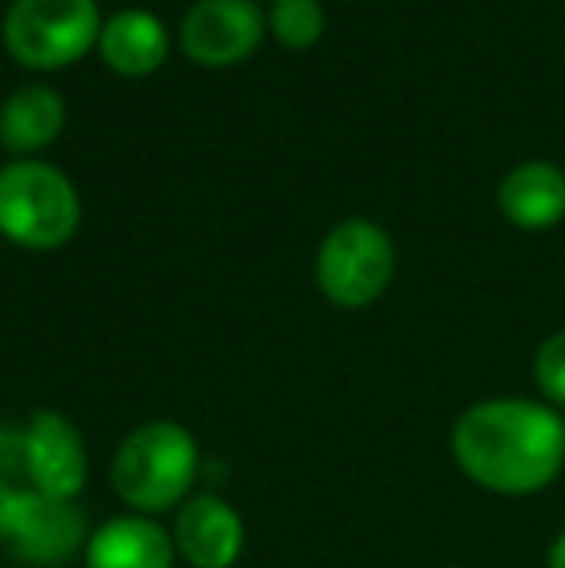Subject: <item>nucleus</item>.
<instances>
[{
    "label": "nucleus",
    "instance_id": "obj_1",
    "mask_svg": "<svg viewBox=\"0 0 565 568\" xmlns=\"http://www.w3.org/2000/svg\"><path fill=\"white\" fill-rule=\"evenodd\" d=\"M450 449L473 484L531 495L551 487L565 468V418L531 398H488L453 422Z\"/></svg>",
    "mask_w": 565,
    "mask_h": 568
},
{
    "label": "nucleus",
    "instance_id": "obj_2",
    "mask_svg": "<svg viewBox=\"0 0 565 568\" xmlns=\"http://www.w3.org/2000/svg\"><path fill=\"white\" fill-rule=\"evenodd\" d=\"M198 476L194 434L179 422H148L132 429L113 456V487L132 510L159 515L179 507Z\"/></svg>",
    "mask_w": 565,
    "mask_h": 568
},
{
    "label": "nucleus",
    "instance_id": "obj_3",
    "mask_svg": "<svg viewBox=\"0 0 565 568\" xmlns=\"http://www.w3.org/2000/svg\"><path fill=\"white\" fill-rule=\"evenodd\" d=\"M82 225L78 190L59 166L20 159L0 166V236L28 252H54Z\"/></svg>",
    "mask_w": 565,
    "mask_h": 568
},
{
    "label": "nucleus",
    "instance_id": "obj_4",
    "mask_svg": "<svg viewBox=\"0 0 565 568\" xmlns=\"http://www.w3.org/2000/svg\"><path fill=\"white\" fill-rule=\"evenodd\" d=\"M98 0H12L4 16V47L20 67H74L101 39Z\"/></svg>",
    "mask_w": 565,
    "mask_h": 568
},
{
    "label": "nucleus",
    "instance_id": "obj_5",
    "mask_svg": "<svg viewBox=\"0 0 565 568\" xmlns=\"http://www.w3.org/2000/svg\"><path fill=\"white\" fill-rule=\"evenodd\" d=\"M395 244L376 221H341L317 247V286L341 310H364L392 286Z\"/></svg>",
    "mask_w": 565,
    "mask_h": 568
},
{
    "label": "nucleus",
    "instance_id": "obj_6",
    "mask_svg": "<svg viewBox=\"0 0 565 568\" xmlns=\"http://www.w3.org/2000/svg\"><path fill=\"white\" fill-rule=\"evenodd\" d=\"M0 538L20 561L59 568L85 546V518L74 499H54L23 487L0 495Z\"/></svg>",
    "mask_w": 565,
    "mask_h": 568
},
{
    "label": "nucleus",
    "instance_id": "obj_7",
    "mask_svg": "<svg viewBox=\"0 0 565 568\" xmlns=\"http://www.w3.org/2000/svg\"><path fill=\"white\" fill-rule=\"evenodd\" d=\"M264 39V16L252 0H198L182 20V51L190 62L225 70L244 62Z\"/></svg>",
    "mask_w": 565,
    "mask_h": 568
},
{
    "label": "nucleus",
    "instance_id": "obj_8",
    "mask_svg": "<svg viewBox=\"0 0 565 568\" xmlns=\"http://www.w3.org/2000/svg\"><path fill=\"white\" fill-rule=\"evenodd\" d=\"M20 449L36 491L54 495V499H78L90 460H85V442L74 422L62 418L59 410H39L23 429Z\"/></svg>",
    "mask_w": 565,
    "mask_h": 568
},
{
    "label": "nucleus",
    "instance_id": "obj_9",
    "mask_svg": "<svg viewBox=\"0 0 565 568\" xmlns=\"http://www.w3.org/2000/svg\"><path fill=\"white\" fill-rule=\"evenodd\" d=\"M174 549L194 568H233L244 549V523L218 495H194L174 518Z\"/></svg>",
    "mask_w": 565,
    "mask_h": 568
},
{
    "label": "nucleus",
    "instance_id": "obj_10",
    "mask_svg": "<svg viewBox=\"0 0 565 568\" xmlns=\"http://www.w3.org/2000/svg\"><path fill=\"white\" fill-rule=\"evenodd\" d=\"M496 205L515 229H554L565 217V171L558 163H543V159L519 163L500 182Z\"/></svg>",
    "mask_w": 565,
    "mask_h": 568
},
{
    "label": "nucleus",
    "instance_id": "obj_11",
    "mask_svg": "<svg viewBox=\"0 0 565 568\" xmlns=\"http://www.w3.org/2000/svg\"><path fill=\"white\" fill-rule=\"evenodd\" d=\"M174 541L143 515L109 518L85 541V568H171Z\"/></svg>",
    "mask_w": 565,
    "mask_h": 568
},
{
    "label": "nucleus",
    "instance_id": "obj_12",
    "mask_svg": "<svg viewBox=\"0 0 565 568\" xmlns=\"http://www.w3.org/2000/svg\"><path fill=\"white\" fill-rule=\"evenodd\" d=\"M98 51H101V59H105V67L117 70V74L148 78L167 62L171 36H167L159 16L143 12V8H124V12L109 16V20L101 23Z\"/></svg>",
    "mask_w": 565,
    "mask_h": 568
},
{
    "label": "nucleus",
    "instance_id": "obj_13",
    "mask_svg": "<svg viewBox=\"0 0 565 568\" xmlns=\"http://www.w3.org/2000/svg\"><path fill=\"white\" fill-rule=\"evenodd\" d=\"M67 124V101L51 85H20L0 105V148L12 155L43 151Z\"/></svg>",
    "mask_w": 565,
    "mask_h": 568
},
{
    "label": "nucleus",
    "instance_id": "obj_14",
    "mask_svg": "<svg viewBox=\"0 0 565 568\" xmlns=\"http://www.w3.org/2000/svg\"><path fill=\"white\" fill-rule=\"evenodd\" d=\"M275 39L291 51H306L322 39L325 31V8L317 0H275L268 12Z\"/></svg>",
    "mask_w": 565,
    "mask_h": 568
},
{
    "label": "nucleus",
    "instance_id": "obj_15",
    "mask_svg": "<svg viewBox=\"0 0 565 568\" xmlns=\"http://www.w3.org/2000/svg\"><path fill=\"white\" fill-rule=\"evenodd\" d=\"M535 383L543 390L546 406L565 410V329L551 333L535 352Z\"/></svg>",
    "mask_w": 565,
    "mask_h": 568
},
{
    "label": "nucleus",
    "instance_id": "obj_16",
    "mask_svg": "<svg viewBox=\"0 0 565 568\" xmlns=\"http://www.w3.org/2000/svg\"><path fill=\"white\" fill-rule=\"evenodd\" d=\"M546 568H565V530L554 538L551 554H546Z\"/></svg>",
    "mask_w": 565,
    "mask_h": 568
}]
</instances>
